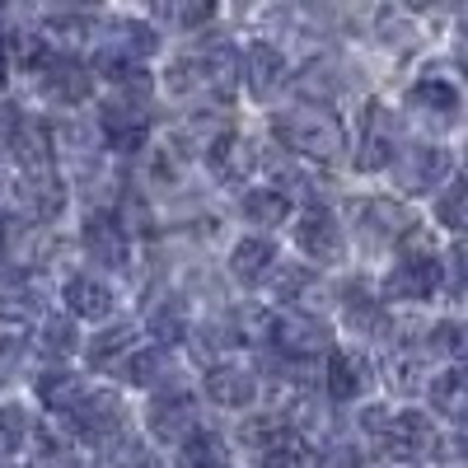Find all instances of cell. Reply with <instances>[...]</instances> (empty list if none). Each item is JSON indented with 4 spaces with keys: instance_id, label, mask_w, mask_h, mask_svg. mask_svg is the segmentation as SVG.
Wrapping results in <instances>:
<instances>
[{
    "instance_id": "obj_36",
    "label": "cell",
    "mask_w": 468,
    "mask_h": 468,
    "mask_svg": "<svg viewBox=\"0 0 468 468\" xmlns=\"http://www.w3.org/2000/svg\"><path fill=\"white\" fill-rule=\"evenodd\" d=\"M309 282H314V271L309 267H295V262H286L277 277H271V291H277V300H295Z\"/></svg>"
},
{
    "instance_id": "obj_39",
    "label": "cell",
    "mask_w": 468,
    "mask_h": 468,
    "mask_svg": "<svg viewBox=\"0 0 468 468\" xmlns=\"http://www.w3.org/2000/svg\"><path fill=\"white\" fill-rule=\"evenodd\" d=\"M314 468H366V463H361V450L356 445H328Z\"/></svg>"
},
{
    "instance_id": "obj_41",
    "label": "cell",
    "mask_w": 468,
    "mask_h": 468,
    "mask_svg": "<svg viewBox=\"0 0 468 468\" xmlns=\"http://www.w3.org/2000/svg\"><path fill=\"white\" fill-rule=\"evenodd\" d=\"M417 361L412 356H399L394 366H388V384H394V388H403V394H408V388H417Z\"/></svg>"
},
{
    "instance_id": "obj_25",
    "label": "cell",
    "mask_w": 468,
    "mask_h": 468,
    "mask_svg": "<svg viewBox=\"0 0 468 468\" xmlns=\"http://www.w3.org/2000/svg\"><path fill=\"white\" fill-rule=\"evenodd\" d=\"M253 145L249 141H239V136H216L211 145H207V160H211V169L220 174V178H229V183H239L244 178V169H249V154Z\"/></svg>"
},
{
    "instance_id": "obj_8",
    "label": "cell",
    "mask_w": 468,
    "mask_h": 468,
    "mask_svg": "<svg viewBox=\"0 0 468 468\" xmlns=\"http://www.w3.org/2000/svg\"><path fill=\"white\" fill-rule=\"evenodd\" d=\"M436 286H441V262H436V253H408L403 262L388 267L384 300H408V304H417V300L431 295Z\"/></svg>"
},
{
    "instance_id": "obj_35",
    "label": "cell",
    "mask_w": 468,
    "mask_h": 468,
    "mask_svg": "<svg viewBox=\"0 0 468 468\" xmlns=\"http://www.w3.org/2000/svg\"><path fill=\"white\" fill-rule=\"evenodd\" d=\"M253 468H304V454H300V445H295V441H277V445L258 450Z\"/></svg>"
},
{
    "instance_id": "obj_23",
    "label": "cell",
    "mask_w": 468,
    "mask_h": 468,
    "mask_svg": "<svg viewBox=\"0 0 468 468\" xmlns=\"http://www.w3.org/2000/svg\"><path fill=\"white\" fill-rule=\"evenodd\" d=\"M431 408H436L441 417H450V421H459V417L468 412V379H463L459 366H450V370H441V375L431 379Z\"/></svg>"
},
{
    "instance_id": "obj_7",
    "label": "cell",
    "mask_w": 468,
    "mask_h": 468,
    "mask_svg": "<svg viewBox=\"0 0 468 468\" xmlns=\"http://www.w3.org/2000/svg\"><path fill=\"white\" fill-rule=\"evenodd\" d=\"M80 244H85L90 262H94V267H108V271H122L127 258H132V239H127L122 220H112L108 211H90V216H85Z\"/></svg>"
},
{
    "instance_id": "obj_40",
    "label": "cell",
    "mask_w": 468,
    "mask_h": 468,
    "mask_svg": "<svg viewBox=\"0 0 468 468\" xmlns=\"http://www.w3.org/2000/svg\"><path fill=\"white\" fill-rule=\"evenodd\" d=\"M19 127H24V117H19V108H15V103H0V154H5V150L15 145Z\"/></svg>"
},
{
    "instance_id": "obj_16",
    "label": "cell",
    "mask_w": 468,
    "mask_h": 468,
    "mask_svg": "<svg viewBox=\"0 0 468 468\" xmlns=\"http://www.w3.org/2000/svg\"><path fill=\"white\" fill-rule=\"evenodd\" d=\"M10 150H15V160H19V169H24V183H43V178H57V150H52V136H48V127L24 122Z\"/></svg>"
},
{
    "instance_id": "obj_31",
    "label": "cell",
    "mask_w": 468,
    "mask_h": 468,
    "mask_svg": "<svg viewBox=\"0 0 468 468\" xmlns=\"http://www.w3.org/2000/svg\"><path fill=\"white\" fill-rule=\"evenodd\" d=\"M150 337H160V342H183L187 337V309L183 300H165L160 309H150Z\"/></svg>"
},
{
    "instance_id": "obj_19",
    "label": "cell",
    "mask_w": 468,
    "mask_h": 468,
    "mask_svg": "<svg viewBox=\"0 0 468 468\" xmlns=\"http://www.w3.org/2000/svg\"><path fill=\"white\" fill-rule=\"evenodd\" d=\"M244 80L253 99H271L286 80V57L271 48V43H253L249 48V66H244Z\"/></svg>"
},
{
    "instance_id": "obj_42",
    "label": "cell",
    "mask_w": 468,
    "mask_h": 468,
    "mask_svg": "<svg viewBox=\"0 0 468 468\" xmlns=\"http://www.w3.org/2000/svg\"><path fill=\"white\" fill-rule=\"evenodd\" d=\"M441 267H445V277H450V282H445V291L459 300V295H463V282H459V277H463V249L454 244V249L445 253V262H441Z\"/></svg>"
},
{
    "instance_id": "obj_5",
    "label": "cell",
    "mask_w": 468,
    "mask_h": 468,
    "mask_svg": "<svg viewBox=\"0 0 468 468\" xmlns=\"http://www.w3.org/2000/svg\"><path fill=\"white\" fill-rule=\"evenodd\" d=\"M267 333H271V342H277L286 356H295V361L319 356V351H328V342H333L328 324H324L319 314H304V309H282V314L271 319Z\"/></svg>"
},
{
    "instance_id": "obj_17",
    "label": "cell",
    "mask_w": 468,
    "mask_h": 468,
    "mask_svg": "<svg viewBox=\"0 0 468 468\" xmlns=\"http://www.w3.org/2000/svg\"><path fill=\"white\" fill-rule=\"evenodd\" d=\"M207 399L220 403V408H249L258 399V375L249 366L220 361V366L207 370Z\"/></svg>"
},
{
    "instance_id": "obj_18",
    "label": "cell",
    "mask_w": 468,
    "mask_h": 468,
    "mask_svg": "<svg viewBox=\"0 0 468 468\" xmlns=\"http://www.w3.org/2000/svg\"><path fill=\"white\" fill-rule=\"evenodd\" d=\"M356 169H384L388 160H394V132L384 127V108L379 103H370L366 108V117H361V141H356Z\"/></svg>"
},
{
    "instance_id": "obj_20",
    "label": "cell",
    "mask_w": 468,
    "mask_h": 468,
    "mask_svg": "<svg viewBox=\"0 0 468 468\" xmlns=\"http://www.w3.org/2000/svg\"><path fill=\"white\" fill-rule=\"evenodd\" d=\"M61 295H66V309H70L75 319H108L112 314V291L99 277H90V271L70 277Z\"/></svg>"
},
{
    "instance_id": "obj_21",
    "label": "cell",
    "mask_w": 468,
    "mask_h": 468,
    "mask_svg": "<svg viewBox=\"0 0 468 468\" xmlns=\"http://www.w3.org/2000/svg\"><path fill=\"white\" fill-rule=\"evenodd\" d=\"M271 267H277V249H271V239H239L229 249V271L244 286H258Z\"/></svg>"
},
{
    "instance_id": "obj_1",
    "label": "cell",
    "mask_w": 468,
    "mask_h": 468,
    "mask_svg": "<svg viewBox=\"0 0 468 468\" xmlns=\"http://www.w3.org/2000/svg\"><path fill=\"white\" fill-rule=\"evenodd\" d=\"M271 132H277V141L295 154H304V160H337V154L346 150V132L342 122L328 112V108H291V112H277V122H271Z\"/></svg>"
},
{
    "instance_id": "obj_34",
    "label": "cell",
    "mask_w": 468,
    "mask_h": 468,
    "mask_svg": "<svg viewBox=\"0 0 468 468\" xmlns=\"http://www.w3.org/2000/svg\"><path fill=\"white\" fill-rule=\"evenodd\" d=\"M463 197H468V187H463V183H450L445 197L436 202V216H441V225H445L450 234L463 229Z\"/></svg>"
},
{
    "instance_id": "obj_4",
    "label": "cell",
    "mask_w": 468,
    "mask_h": 468,
    "mask_svg": "<svg viewBox=\"0 0 468 468\" xmlns=\"http://www.w3.org/2000/svg\"><path fill=\"white\" fill-rule=\"evenodd\" d=\"M66 421L75 426V436L80 441H90V445H103V441H112L117 431H122V399L112 394V388H85L80 394V403H75L70 412H66Z\"/></svg>"
},
{
    "instance_id": "obj_6",
    "label": "cell",
    "mask_w": 468,
    "mask_h": 468,
    "mask_svg": "<svg viewBox=\"0 0 468 468\" xmlns=\"http://www.w3.org/2000/svg\"><path fill=\"white\" fill-rule=\"evenodd\" d=\"M295 244L304 258L314 262H342L346 253V239H342V225L328 207H304L300 220H295Z\"/></svg>"
},
{
    "instance_id": "obj_30",
    "label": "cell",
    "mask_w": 468,
    "mask_h": 468,
    "mask_svg": "<svg viewBox=\"0 0 468 468\" xmlns=\"http://www.w3.org/2000/svg\"><path fill=\"white\" fill-rule=\"evenodd\" d=\"M122 370V384H132V388H150L154 379L165 375V351L160 346H145V351H132V356L117 366Z\"/></svg>"
},
{
    "instance_id": "obj_43",
    "label": "cell",
    "mask_w": 468,
    "mask_h": 468,
    "mask_svg": "<svg viewBox=\"0 0 468 468\" xmlns=\"http://www.w3.org/2000/svg\"><path fill=\"white\" fill-rule=\"evenodd\" d=\"M5 70H10V66H5V43H0V90H5V80H10Z\"/></svg>"
},
{
    "instance_id": "obj_28",
    "label": "cell",
    "mask_w": 468,
    "mask_h": 468,
    "mask_svg": "<svg viewBox=\"0 0 468 468\" xmlns=\"http://www.w3.org/2000/svg\"><path fill=\"white\" fill-rule=\"evenodd\" d=\"M183 468H229L225 441L216 431H202V426H197V431L183 441Z\"/></svg>"
},
{
    "instance_id": "obj_22",
    "label": "cell",
    "mask_w": 468,
    "mask_h": 468,
    "mask_svg": "<svg viewBox=\"0 0 468 468\" xmlns=\"http://www.w3.org/2000/svg\"><path fill=\"white\" fill-rule=\"evenodd\" d=\"M43 319V300L28 282H5L0 286V324L5 328H28Z\"/></svg>"
},
{
    "instance_id": "obj_38",
    "label": "cell",
    "mask_w": 468,
    "mask_h": 468,
    "mask_svg": "<svg viewBox=\"0 0 468 468\" xmlns=\"http://www.w3.org/2000/svg\"><path fill=\"white\" fill-rule=\"evenodd\" d=\"M431 346L441 351V356H450V361H459V356H463V328H459L454 319H445V324H436V328H431Z\"/></svg>"
},
{
    "instance_id": "obj_2",
    "label": "cell",
    "mask_w": 468,
    "mask_h": 468,
    "mask_svg": "<svg viewBox=\"0 0 468 468\" xmlns=\"http://www.w3.org/2000/svg\"><path fill=\"white\" fill-rule=\"evenodd\" d=\"M379 445H384V454L388 459H421V454H445V459H454V450L441 441V431H436V421L426 417V412H388V421H384V431H379Z\"/></svg>"
},
{
    "instance_id": "obj_24",
    "label": "cell",
    "mask_w": 468,
    "mask_h": 468,
    "mask_svg": "<svg viewBox=\"0 0 468 468\" xmlns=\"http://www.w3.org/2000/svg\"><path fill=\"white\" fill-rule=\"evenodd\" d=\"M80 394H85V384L70 370H48L43 379H37V399H43L48 412H70L75 403H80Z\"/></svg>"
},
{
    "instance_id": "obj_33",
    "label": "cell",
    "mask_w": 468,
    "mask_h": 468,
    "mask_svg": "<svg viewBox=\"0 0 468 468\" xmlns=\"http://www.w3.org/2000/svg\"><path fill=\"white\" fill-rule=\"evenodd\" d=\"M24 441H28V421H24L19 408L5 403V408H0V454H19Z\"/></svg>"
},
{
    "instance_id": "obj_11",
    "label": "cell",
    "mask_w": 468,
    "mask_h": 468,
    "mask_svg": "<svg viewBox=\"0 0 468 468\" xmlns=\"http://www.w3.org/2000/svg\"><path fill=\"white\" fill-rule=\"evenodd\" d=\"M99 132H103V141H108L112 150L132 154V150H141L145 136H150V112H145L141 103H127V99L103 103V112H99Z\"/></svg>"
},
{
    "instance_id": "obj_12",
    "label": "cell",
    "mask_w": 468,
    "mask_h": 468,
    "mask_svg": "<svg viewBox=\"0 0 468 468\" xmlns=\"http://www.w3.org/2000/svg\"><path fill=\"white\" fill-rule=\"evenodd\" d=\"M408 108L421 117V122L454 127V122H459L463 99H459V90H454L450 80H441V75H426V80H417V85L408 90Z\"/></svg>"
},
{
    "instance_id": "obj_27",
    "label": "cell",
    "mask_w": 468,
    "mask_h": 468,
    "mask_svg": "<svg viewBox=\"0 0 468 468\" xmlns=\"http://www.w3.org/2000/svg\"><path fill=\"white\" fill-rule=\"evenodd\" d=\"M244 216L253 225H282L291 216V197L282 187H249L244 192Z\"/></svg>"
},
{
    "instance_id": "obj_9",
    "label": "cell",
    "mask_w": 468,
    "mask_h": 468,
    "mask_svg": "<svg viewBox=\"0 0 468 468\" xmlns=\"http://www.w3.org/2000/svg\"><path fill=\"white\" fill-rule=\"evenodd\" d=\"M187 70H192V85H197V90H211V94L229 99L234 85L244 80V57H239V48L216 43V48H207V52L192 57Z\"/></svg>"
},
{
    "instance_id": "obj_37",
    "label": "cell",
    "mask_w": 468,
    "mask_h": 468,
    "mask_svg": "<svg viewBox=\"0 0 468 468\" xmlns=\"http://www.w3.org/2000/svg\"><path fill=\"white\" fill-rule=\"evenodd\" d=\"M43 351L48 356H70L75 351V328L66 319H48L43 324Z\"/></svg>"
},
{
    "instance_id": "obj_26",
    "label": "cell",
    "mask_w": 468,
    "mask_h": 468,
    "mask_svg": "<svg viewBox=\"0 0 468 468\" xmlns=\"http://www.w3.org/2000/svg\"><path fill=\"white\" fill-rule=\"evenodd\" d=\"M342 324L356 328V333H379V328H384V309H379V300H370L361 286H346V291H342Z\"/></svg>"
},
{
    "instance_id": "obj_29",
    "label": "cell",
    "mask_w": 468,
    "mask_h": 468,
    "mask_svg": "<svg viewBox=\"0 0 468 468\" xmlns=\"http://www.w3.org/2000/svg\"><path fill=\"white\" fill-rule=\"evenodd\" d=\"M85 356H90V366L94 370H108V366H117V356H132V328L127 324H112V328H103L90 346H85Z\"/></svg>"
},
{
    "instance_id": "obj_13",
    "label": "cell",
    "mask_w": 468,
    "mask_h": 468,
    "mask_svg": "<svg viewBox=\"0 0 468 468\" xmlns=\"http://www.w3.org/2000/svg\"><path fill=\"white\" fill-rule=\"evenodd\" d=\"M150 436L160 445H183L192 431H197V403H192L187 394H169V399H154L150 412Z\"/></svg>"
},
{
    "instance_id": "obj_3",
    "label": "cell",
    "mask_w": 468,
    "mask_h": 468,
    "mask_svg": "<svg viewBox=\"0 0 468 468\" xmlns=\"http://www.w3.org/2000/svg\"><path fill=\"white\" fill-rule=\"evenodd\" d=\"M388 169H394V183L408 197H421V192H431L450 178L454 160L441 145H408V150H399V160H388Z\"/></svg>"
},
{
    "instance_id": "obj_32",
    "label": "cell",
    "mask_w": 468,
    "mask_h": 468,
    "mask_svg": "<svg viewBox=\"0 0 468 468\" xmlns=\"http://www.w3.org/2000/svg\"><path fill=\"white\" fill-rule=\"evenodd\" d=\"M333 75H337V61H309L304 66V75H300V80H295V90L300 94H319V99H333L337 90H342V80H333Z\"/></svg>"
},
{
    "instance_id": "obj_15",
    "label": "cell",
    "mask_w": 468,
    "mask_h": 468,
    "mask_svg": "<svg viewBox=\"0 0 468 468\" xmlns=\"http://www.w3.org/2000/svg\"><path fill=\"white\" fill-rule=\"evenodd\" d=\"M370 361L361 351H328V370H324V384L337 403H356L361 394H370Z\"/></svg>"
},
{
    "instance_id": "obj_14",
    "label": "cell",
    "mask_w": 468,
    "mask_h": 468,
    "mask_svg": "<svg viewBox=\"0 0 468 468\" xmlns=\"http://www.w3.org/2000/svg\"><path fill=\"white\" fill-rule=\"evenodd\" d=\"M37 70H43V94L52 103H85L94 90V70L70 57H43Z\"/></svg>"
},
{
    "instance_id": "obj_44",
    "label": "cell",
    "mask_w": 468,
    "mask_h": 468,
    "mask_svg": "<svg viewBox=\"0 0 468 468\" xmlns=\"http://www.w3.org/2000/svg\"><path fill=\"white\" fill-rule=\"evenodd\" d=\"M5 244H10V225L0 220V258H5Z\"/></svg>"
},
{
    "instance_id": "obj_10",
    "label": "cell",
    "mask_w": 468,
    "mask_h": 468,
    "mask_svg": "<svg viewBox=\"0 0 468 468\" xmlns=\"http://www.w3.org/2000/svg\"><path fill=\"white\" fill-rule=\"evenodd\" d=\"M412 229V216L408 207H399L394 197H375L361 207V220H356V234L366 249H388V244H403V234Z\"/></svg>"
}]
</instances>
